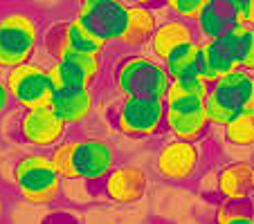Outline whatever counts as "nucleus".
Masks as SVG:
<instances>
[{
	"label": "nucleus",
	"mask_w": 254,
	"mask_h": 224,
	"mask_svg": "<svg viewBox=\"0 0 254 224\" xmlns=\"http://www.w3.org/2000/svg\"><path fill=\"white\" fill-rule=\"evenodd\" d=\"M248 110H254V74H252V86H250V96H248Z\"/></svg>",
	"instance_id": "nucleus-31"
},
{
	"label": "nucleus",
	"mask_w": 254,
	"mask_h": 224,
	"mask_svg": "<svg viewBox=\"0 0 254 224\" xmlns=\"http://www.w3.org/2000/svg\"><path fill=\"white\" fill-rule=\"evenodd\" d=\"M67 126L52 108H34L23 110L18 121V133L23 143L36 148V150H50L65 137Z\"/></svg>",
	"instance_id": "nucleus-10"
},
{
	"label": "nucleus",
	"mask_w": 254,
	"mask_h": 224,
	"mask_svg": "<svg viewBox=\"0 0 254 224\" xmlns=\"http://www.w3.org/2000/svg\"><path fill=\"white\" fill-rule=\"evenodd\" d=\"M171 79H191V77H205V65H202V47L200 41H191L180 47H176L167 58H164Z\"/></svg>",
	"instance_id": "nucleus-18"
},
{
	"label": "nucleus",
	"mask_w": 254,
	"mask_h": 224,
	"mask_svg": "<svg viewBox=\"0 0 254 224\" xmlns=\"http://www.w3.org/2000/svg\"><path fill=\"white\" fill-rule=\"evenodd\" d=\"M207 2H209V0H162L164 9H167L171 16L189 20V23H193V25H196L198 16H200V11L205 9Z\"/></svg>",
	"instance_id": "nucleus-25"
},
{
	"label": "nucleus",
	"mask_w": 254,
	"mask_h": 224,
	"mask_svg": "<svg viewBox=\"0 0 254 224\" xmlns=\"http://www.w3.org/2000/svg\"><path fill=\"white\" fill-rule=\"evenodd\" d=\"M164 105L162 99L151 96H122L115 105L113 121L124 137L146 139L164 130Z\"/></svg>",
	"instance_id": "nucleus-5"
},
{
	"label": "nucleus",
	"mask_w": 254,
	"mask_h": 224,
	"mask_svg": "<svg viewBox=\"0 0 254 224\" xmlns=\"http://www.w3.org/2000/svg\"><path fill=\"white\" fill-rule=\"evenodd\" d=\"M248 39H250V25L234 23L221 36L200 41L205 77L209 81H216L218 77L241 67L245 47H248Z\"/></svg>",
	"instance_id": "nucleus-6"
},
{
	"label": "nucleus",
	"mask_w": 254,
	"mask_h": 224,
	"mask_svg": "<svg viewBox=\"0 0 254 224\" xmlns=\"http://www.w3.org/2000/svg\"><path fill=\"white\" fill-rule=\"evenodd\" d=\"M14 184L18 195L32 206H50L63 193V177L43 150L27 153L16 162Z\"/></svg>",
	"instance_id": "nucleus-1"
},
{
	"label": "nucleus",
	"mask_w": 254,
	"mask_h": 224,
	"mask_svg": "<svg viewBox=\"0 0 254 224\" xmlns=\"http://www.w3.org/2000/svg\"><path fill=\"white\" fill-rule=\"evenodd\" d=\"M128 5H142V7H158L162 5V0H126Z\"/></svg>",
	"instance_id": "nucleus-29"
},
{
	"label": "nucleus",
	"mask_w": 254,
	"mask_h": 224,
	"mask_svg": "<svg viewBox=\"0 0 254 224\" xmlns=\"http://www.w3.org/2000/svg\"><path fill=\"white\" fill-rule=\"evenodd\" d=\"M41 41L39 20L27 11H7L0 16V67L20 65L32 61Z\"/></svg>",
	"instance_id": "nucleus-4"
},
{
	"label": "nucleus",
	"mask_w": 254,
	"mask_h": 224,
	"mask_svg": "<svg viewBox=\"0 0 254 224\" xmlns=\"http://www.w3.org/2000/svg\"><path fill=\"white\" fill-rule=\"evenodd\" d=\"M32 5H54V2H59V0H29Z\"/></svg>",
	"instance_id": "nucleus-32"
},
{
	"label": "nucleus",
	"mask_w": 254,
	"mask_h": 224,
	"mask_svg": "<svg viewBox=\"0 0 254 224\" xmlns=\"http://www.w3.org/2000/svg\"><path fill=\"white\" fill-rule=\"evenodd\" d=\"M41 45H43V49L50 54V58H57L59 54L63 52V49L67 47V36H65V23H57L52 25V27L48 29V32L41 36L39 41Z\"/></svg>",
	"instance_id": "nucleus-26"
},
{
	"label": "nucleus",
	"mask_w": 254,
	"mask_h": 224,
	"mask_svg": "<svg viewBox=\"0 0 254 224\" xmlns=\"http://www.w3.org/2000/svg\"><path fill=\"white\" fill-rule=\"evenodd\" d=\"M7 88L14 105L23 110H34V108H50L54 96V86L50 81L48 67L41 63H20L7 70Z\"/></svg>",
	"instance_id": "nucleus-7"
},
{
	"label": "nucleus",
	"mask_w": 254,
	"mask_h": 224,
	"mask_svg": "<svg viewBox=\"0 0 254 224\" xmlns=\"http://www.w3.org/2000/svg\"><path fill=\"white\" fill-rule=\"evenodd\" d=\"M11 103H14V101H11V94H9V88H7V81H5V79H0V117H2L7 110H9Z\"/></svg>",
	"instance_id": "nucleus-28"
},
{
	"label": "nucleus",
	"mask_w": 254,
	"mask_h": 224,
	"mask_svg": "<svg viewBox=\"0 0 254 224\" xmlns=\"http://www.w3.org/2000/svg\"><path fill=\"white\" fill-rule=\"evenodd\" d=\"M252 197H254V175H252Z\"/></svg>",
	"instance_id": "nucleus-34"
},
{
	"label": "nucleus",
	"mask_w": 254,
	"mask_h": 224,
	"mask_svg": "<svg viewBox=\"0 0 254 224\" xmlns=\"http://www.w3.org/2000/svg\"><path fill=\"white\" fill-rule=\"evenodd\" d=\"M191 41H198L196 25L189 23V20L171 16V18H164L158 23V27H155L153 36H151V41H149V52L164 63V58H167L173 49L185 43H191Z\"/></svg>",
	"instance_id": "nucleus-13"
},
{
	"label": "nucleus",
	"mask_w": 254,
	"mask_h": 224,
	"mask_svg": "<svg viewBox=\"0 0 254 224\" xmlns=\"http://www.w3.org/2000/svg\"><path fill=\"white\" fill-rule=\"evenodd\" d=\"M252 175L254 164L248 159H239L223 166L216 175V191L223 202H234L252 197Z\"/></svg>",
	"instance_id": "nucleus-15"
},
{
	"label": "nucleus",
	"mask_w": 254,
	"mask_h": 224,
	"mask_svg": "<svg viewBox=\"0 0 254 224\" xmlns=\"http://www.w3.org/2000/svg\"><path fill=\"white\" fill-rule=\"evenodd\" d=\"M79 139H65V141H59L57 146L50 148V162L54 164V168L59 171V175L63 179H70L74 177V148H77Z\"/></svg>",
	"instance_id": "nucleus-23"
},
{
	"label": "nucleus",
	"mask_w": 254,
	"mask_h": 224,
	"mask_svg": "<svg viewBox=\"0 0 254 224\" xmlns=\"http://www.w3.org/2000/svg\"><path fill=\"white\" fill-rule=\"evenodd\" d=\"M241 67L254 74V27L250 25V39H248V47H245L243 61H241Z\"/></svg>",
	"instance_id": "nucleus-27"
},
{
	"label": "nucleus",
	"mask_w": 254,
	"mask_h": 224,
	"mask_svg": "<svg viewBox=\"0 0 254 224\" xmlns=\"http://www.w3.org/2000/svg\"><path fill=\"white\" fill-rule=\"evenodd\" d=\"M117 164V153L113 143L104 139H79L74 148V177L88 184L101 181Z\"/></svg>",
	"instance_id": "nucleus-11"
},
{
	"label": "nucleus",
	"mask_w": 254,
	"mask_h": 224,
	"mask_svg": "<svg viewBox=\"0 0 254 224\" xmlns=\"http://www.w3.org/2000/svg\"><path fill=\"white\" fill-rule=\"evenodd\" d=\"M209 86L211 81L207 77H191V79H171L167 94H187V96H196V99H207L209 94Z\"/></svg>",
	"instance_id": "nucleus-24"
},
{
	"label": "nucleus",
	"mask_w": 254,
	"mask_h": 224,
	"mask_svg": "<svg viewBox=\"0 0 254 224\" xmlns=\"http://www.w3.org/2000/svg\"><path fill=\"white\" fill-rule=\"evenodd\" d=\"M250 86H252V72L236 67L216 81H211L209 94L205 99V110L209 117V126H223L232 121L239 112L248 110Z\"/></svg>",
	"instance_id": "nucleus-3"
},
{
	"label": "nucleus",
	"mask_w": 254,
	"mask_h": 224,
	"mask_svg": "<svg viewBox=\"0 0 254 224\" xmlns=\"http://www.w3.org/2000/svg\"><path fill=\"white\" fill-rule=\"evenodd\" d=\"M171 86L167 65L153 54H135L120 63L115 72V88L122 96H151L162 99Z\"/></svg>",
	"instance_id": "nucleus-2"
},
{
	"label": "nucleus",
	"mask_w": 254,
	"mask_h": 224,
	"mask_svg": "<svg viewBox=\"0 0 254 224\" xmlns=\"http://www.w3.org/2000/svg\"><path fill=\"white\" fill-rule=\"evenodd\" d=\"M65 36H67V47L77 49V52H86V54H99L106 49V43L99 41L95 34H90L83 27L79 20H67L65 23Z\"/></svg>",
	"instance_id": "nucleus-21"
},
{
	"label": "nucleus",
	"mask_w": 254,
	"mask_h": 224,
	"mask_svg": "<svg viewBox=\"0 0 254 224\" xmlns=\"http://www.w3.org/2000/svg\"><path fill=\"white\" fill-rule=\"evenodd\" d=\"M7 206H5V200H2V195H0V220H2V215H5Z\"/></svg>",
	"instance_id": "nucleus-33"
},
{
	"label": "nucleus",
	"mask_w": 254,
	"mask_h": 224,
	"mask_svg": "<svg viewBox=\"0 0 254 224\" xmlns=\"http://www.w3.org/2000/svg\"><path fill=\"white\" fill-rule=\"evenodd\" d=\"M245 23L254 27V0H248V18H245Z\"/></svg>",
	"instance_id": "nucleus-30"
},
{
	"label": "nucleus",
	"mask_w": 254,
	"mask_h": 224,
	"mask_svg": "<svg viewBox=\"0 0 254 224\" xmlns=\"http://www.w3.org/2000/svg\"><path fill=\"white\" fill-rule=\"evenodd\" d=\"M48 74H50V81H52V86H54V92L92 86V81L79 70L77 65H72V63L63 61V58H54V61L50 63Z\"/></svg>",
	"instance_id": "nucleus-20"
},
{
	"label": "nucleus",
	"mask_w": 254,
	"mask_h": 224,
	"mask_svg": "<svg viewBox=\"0 0 254 224\" xmlns=\"http://www.w3.org/2000/svg\"><path fill=\"white\" fill-rule=\"evenodd\" d=\"M200 162L202 153L196 141L171 137L160 146L158 155H155V173H158L160 179L185 184L198 173Z\"/></svg>",
	"instance_id": "nucleus-9"
},
{
	"label": "nucleus",
	"mask_w": 254,
	"mask_h": 224,
	"mask_svg": "<svg viewBox=\"0 0 254 224\" xmlns=\"http://www.w3.org/2000/svg\"><path fill=\"white\" fill-rule=\"evenodd\" d=\"M158 11L155 7H142V5H128V23L122 32L117 43L124 47L137 49L149 45L155 27H158Z\"/></svg>",
	"instance_id": "nucleus-16"
},
{
	"label": "nucleus",
	"mask_w": 254,
	"mask_h": 224,
	"mask_svg": "<svg viewBox=\"0 0 254 224\" xmlns=\"http://www.w3.org/2000/svg\"><path fill=\"white\" fill-rule=\"evenodd\" d=\"M74 20L83 25L99 41L117 43L128 23V2L126 0H81Z\"/></svg>",
	"instance_id": "nucleus-8"
},
{
	"label": "nucleus",
	"mask_w": 254,
	"mask_h": 224,
	"mask_svg": "<svg viewBox=\"0 0 254 224\" xmlns=\"http://www.w3.org/2000/svg\"><path fill=\"white\" fill-rule=\"evenodd\" d=\"M50 108L61 117V121L65 126L83 124V121L92 115V108H95V92H92V86L54 92Z\"/></svg>",
	"instance_id": "nucleus-14"
},
{
	"label": "nucleus",
	"mask_w": 254,
	"mask_h": 224,
	"mask_svg": "<svg viewBox=\"0 0 254 224\" xmlns=\"http://www.w3.org/2000/svg\"><path fill=\"white\" fill-rule=\"evenodd\" d=\"M216 220L221 224H234V222H254V197L234 202H223L216 211Z\"/></svg>",
	"instance_id": "nucleus-22"
},
{
	"label": "nucleus",
	"mask_w": 254,
	"mask_h": 224,
	"mask_svg": "<svg viewBox=\"0 0 254 224\" xmlns=\"http://www.w3.org/2000/svg\"><path fill=\"white\" fill-rule=\"evenodd\" d=\"M209 128V117L205 108L198 110H164V130L176 139H187V141H198Z\"/></svg>",
	"instance_id": "nucleus-17"
},
{
	"label": "nucleus",
	"mask_w": 254,
	"mask_h": 224,
	"mask_svg": "<svg viewBox=\"0 0 254 224\" xmlns=\"http://www.w3.org/2000/svg\"><path fill=\"white\" fill-rule=\"evenodd\" d=\"M223 137L232 148H254V110H243L223 126Z\"/></svg>",
	"instance_id": "nucleus-19"
},
{
	"label": "nucleus",
	"mask_w": 254,
	"mask_h": 224,
	"mask_svg": "<svg viewBox=\"0 0 254 224\" xmlns=\"http://www.w3.org/2000/svg\"><path fill=\"white\" fill-rule=\"evenodd\" d=\"M101 186L108 200L117 204H133L142 200L149 188V175L144 168L133 166V164H122V166L115 164L111 173L101 179Z\"/></svg>",
	"instance_id": "nucleus-12"
}]
</instances>
